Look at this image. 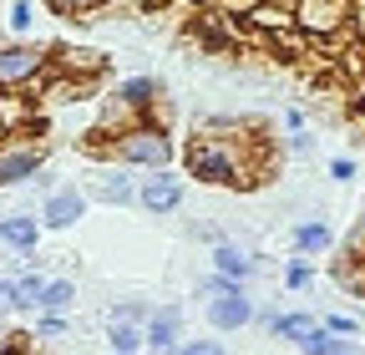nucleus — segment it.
Listing matches in <instances>:
<instances>
[{"label": "nucleus", "instance_id": "f257e3e1", "mask_svg": "<svg viewBox=\"0 0 365 355\" xmlns=\"http://www.w3.org/2000/svg\"><path fill=\"white\" fill-rule=\"evenodd\" d=\"M182 178H193L203 188H259L269 178V163L249 153L244 138H193L182 148Z\"/></svg>", "mask_w": 365, "mask_h": 355}, {"label": "nucleus", "instance_id": "f03ea898", "mask_svg": "<svg viewBox=\"0 0 365 355\" xmlns=\"http://www.w3.org/2000/svg\"><path fill=\"white\" fill-rule=\"evenodd\" d=\"M91 138H102V132H91ZM97 148H102L112 163L132 168V173H158V168H173V163H178L173 127H163V122H153V117H143V122L127 127V132H112V138H102Z\"/></svg>", "mask_w": 365, "mask_h": 355}, {"label": "nucleus", "instance_id": "7ed1b4c3", "mask_svg": "<svg viewBox=\"0 0 365 355\" xmlns=\"http://www.w3.org/2000/svg\"><path fill=\"white\" fill-rule=\"evenodd\" d=\"M289 6H294V31L314 46H335L350 36L355 0H289Z\"/></svg>", "mask_w": 365, "mask_h": 355}, {"label": "nucleus", "instance_id": "20e7f679", "mask_svg": "<svg viewBox=\"0 0 365 355\" xmlns=\"http://www.w3.org/2000/svg\"><path fill=\"white\" fill-rule=\"evenodd\" d=\"M51 71V46L36 41H0V92H36Z\"/></svg>", "mask_w": 365, "mask_h": 355}, {"label": "nucleus", "instance_id": "39448f33", "mask_svg": "<svg viewBox=\"0 0 365 355\" xmlns=\"http://www.w3.org/2000/svg\"><path fill=\"white\" fill-rule=\"evenodd\" d=\"M51 148L36 138H0V188H21L36 173H46Z\"/></svg>", "mask_w": 365, "mask_h": 355}, {"label": "nucleus", "instance_id": "423d86ee", "mask_svg": "<svg viewBox=\"0 0 365 355\" xmlns=\"http://www.w3.org/2000/svg\"><path fill=\"white\" fill-rule=\"evenodd\" d=\"M182 173L178 168H158V173H148L143 178V188H137V208L143 213H153V218H163V213H178L182 208Z\"/></svg>", "mask_w": 365, "mask_h": 355}, {"label": "nucleus", "instance_id": "0eeeda50", "mask_svg": "<svg viewBox=\"0 0 365 355\" xmlns=\"http://www.w3.org/2000/svg\"><path fill=\"white\" fill-rule=\"evenodd\" d=\"M208 325L218 330V335H234V330H244V325H254V294H249V284H234V289H223V294H213L208 304Z\"/></svg>", "mask_w": 365, "mask_h": 355}, {"label": "nucleus", "instance_id": "6e6552de", "mask_svg": "<svg viewBox=\"0 0 365 355\" xmlns=\"http://www.w3.org/2000/svg\"><path fill=\"white\" fill-rule=\"evenodd\" d=\"M208 264H213V274L234 279V284H249L254 274H264V254H254V249H244V244H234V239L213 244Z\"/></svg>", "mask_w": 365, "mask_h": 355}, {"label": "nucleus", "instance_id": "1a4fd4ad", "mask_svg": "<svg viewBox=\"0 0 365 355\" xmlns=\"http://www.w3.org/2000/svg\"><path fill=\"white\" fill-rule=\"evenodd\" d=\"M137 188H143V178H132V168L112 163V168H102L97 178H91V193L86 198H97L107 208H132L137 203Z\"/></svg>", "mask_w": 365, "mask_h": 355}, {"label": "nucleus", "instance_id": "9d476101", "mask_svg": "<svg viewBox=\"0 0 365 355\" xmlns=\"http://www.w3.org/2000/svg\"><path fill=\"white\" fill-rule=\"evenodd\" d=\"M81 213H86V193L81 188H56V193H46V203H41V229H51V234H66V229H76L81 224Z\"/></svg>", "mask_w": 365, "mask_h": 355}, {"label": "nucleus", "instance_id": "9b49d317", "mask_svg": "<svg viewBox=\"0 0 365 355\" xmlns=\"http://www.w3.org/2000/svg\"><path fill=\"white\" fill-rule=\"evenodd\" d=\"M36 122H41L36 92H0V138H26Z\"/></svg>", "mask_w": 365, "mask_h": 355}, {"label": "nucleus", "instance_id": "f8f14e48", "mask_svg": "<svg viewBox=\"0 0 365 355\" xmlns=\"http://www.w3.org/2000/svg\"><path fill=\"white\" fill-rule=\"evenodd\" d=\"M41 234H46V229H41V218H31V213H0V244H6L21 264H31Z\"/></svg>", "mask_w": 365, "mask_h": 355}, {"label": "nucleus", "instance_id": "ddd939ff", "mask_svg": "<svg viewBox=\"0 0 365 355\" xmlns=\"http://www.w3.org/2000/svg\"><path fill=\"white\" fill-rule=\"evenodd\" d=\"M143 330H148V350L153 355H173L182 345V309L178 304H158Z\"/></svg>", "mask_w": 365, "mask_h": 355}, {"label": "nucleus", "instance_id": "4468645a", "mask_svg": "<svg viewBox=\"0 0 365 355\" xmlns=\"http://www.w3.org/2000/svg\"><path fill=\"white\" fill-rule=\"evenodd\" d=\"M122 107H132L137 117H153V107L163 102V76H153V71H137V76H127V81H117V92H112Z\"/></svg>", "mask_w": 365, "mask_h": 355}, {"label": "nucleus", "instance_id": "2eb2a0df", "mask_svg": "<svg viewBox=\"0 0 365 355\" xmlns=\"http://www.w3.org/2000/svg\"><path fill=\"white\" fill-rule=\"evenodd\" d=\"M244 26H249L254 36H264V41H279V36L294 31V6H289V0H259Z\"/></svg>", "mask_w": 365, "mask_h": 355}, {"label": "nucleus", "instance_id": "dca6fc26", "mask_svg": "<svg viewBox=\"0 0 365 355\" xmlns=\"http://www.w3.org/2000/svg\"><path fill=\"white\" fill-rule=\"evenodd\" d=\"M51 71H66L76 81H97L107 71V51H91V46H56L51 51Z\"/></svg>", "mask_w": 365, "mask_h": 355}, {"label": "nucleus", "instance_id": "f3484780", "mask_svg": "<svg viewBox=\"0 0 365 355\" xmlns=\"http://www.w3.org/2000/svg\"><path fill=\"white\" fill-rule=\"evenodd\" d=\"M335 244V234H330V224H325V218H319V213H309V218H299V224H294V254H325Z\"/></svg>", "mask_w": 365, "mask_h": 355}, {"label": "nucleus", "instance_id": "a211bd4d", "mask_svg": "<svg viewBox=\"0 0 365 355\" xmlns=\"http://www.w3.org/2000/svg\"><path fill=\"white\" fill-rule=\"evenodd\" d=\"M41 289H46V274L26 264L21 274H11V309H31V315H36V304H41Z\"/></svg>", "mask_w": 365, "mask_h": 355}, {"label": "nucleus", "instance_id": "6ab92c4d", "mask_svg": "<svg viewBox=\"0 0 365 355\" xmlns=\"http://www.w3.org/2000/svg\"><path fill=\"white\" fill-rule=\"evenodd\" d=\"M71 304H76V279H46L36 315H71Z\"/></svg>", "mask_w": 365, "mask_h": 355}, {"label": "nucleus", "instance_id": "aec40b11", "mask_svg": "<svg viewBox=\"0 0 365 355\" xmlns=\"http://www.w3.org/2000/svg\"><path fill=\"white\" fill-rule=\"evenodd\" d=\"M107 345H112V355H137V350H148V330L127 325V320H107Z\"/></svg>", "mask_w": 365, "mask_h": 355}, {"label": "nucleus", "instance_id": "412c9836", "mask_svg": "<svg viewBox=\"0 0 365 355\" xmlns=\"http://www.w3.org/2000/svg\"><path fill=\"white\" fill-rule=\"evenodd\" d=\"M309 330H319V320L309 315V309H289V315H274V325H269V335H274V340H294V345H299Z\"/></svg>", "mask_w": 365, "mask_h": 355}, {"label": "nucleus", "instance_id": "4be33fe9", "mask_svg": "<svg viewBox=\"0 0 365 355\" xmlns=\"http://www.w3.org/2000/svg\"><path fill=\"white\" fill-rule=\"evenodd\" d=\"M41 6L51 16H61V21H97L107 0H41Z\"/></svg>", "mask_w": 365, "mask_h": 355}, {"label": "nucleus", "instance_id": "5701e85b", "mask_svg": "<svg viewBox=\"0 0 365 355\" xmlns=\"http://www.w3.org/2000/svg\"><path fill=\"white\" fill-rule=\"evenodd\" d=\"M345 345H350L345 335H335V330H325V325H319V330H309V335H304L294 350H299V355H340Z\"/></svg>", "mask_w": 365, "mask_h": 355}, {"label": "nucleus", "instance_id": "b1692460", "mask_svg": "<svg viewBox=\"0 0 365 355\" xmlns=\"http://www.w3.org/2000/svg\"><path fill=\"white\" fill-rule=\"evenodd\" d=\"M31 26H36V6H31V0H11V6H6L11 41H31Z\"/></svg>", "mask_w": 365, "mask_h": 355}, {"label": "nucleus", "instance_id": "393cba45", "mask_svg": "<svg viewBox=\"0 0 365 355\" xmlns=\"http://www.w3.org/2000/svg\"><path fill=\"white\" fill-rule=\"evenodd\" d=\"M153 299H117L112 309H107V320H127V325H148V315H153Z\"/></svg>", "mask_w": 365, "mask_h": 355}, {"label": "nucleus", "instance_id": "a878e982", "mask_svg": "<svg viewBox=\"0 0 365 355\" xmlns=\"http://www.w3.org/2000/svg\"><path fill=\"white\" fill-rule=\"evenodd\" d=\"M254 6H259V0H198V11H213L223 21H249Z\"/></svg>", "mask_w": 365, "mask_h": 355}, {"label": "nucleus", "instance_id": "bb28decb", "mask_svg": "<svg viewBox=\"0 0 365 355\" xmlns=\"http://www.w3.org/2000/svg\"><path fill=\"white\" fill-rule=\"evenodd\" d=\"M309 284H314V259L294 254V259L284 264V289H309Z\"/></svg>", "mask_w": 365, "mask_h": 355}, {"label": "nucleus", "instance_id": "cd10ccee", "mask_svg": "<svg viewBox=\"0 0 365 355\" xmlns=\"http://www.w3.org/2000/svg\"><path fill=\"white\" fill-rule=\"evenodd\" d=\"M71 335V315H36V340H61Z\"/></svg>", "mask_w": 365, "mask_h": 355}, {"label": "nucleus", "instance_id": "c85d7f7f", "mask_svg": "<svg viewBox=\"0 0 365 355\" xmlns=\"http://www.w3.org/2000/svg\"><path fill=\"white\" fill-rule=\"evenodd\" d=\"M173 355H228V350H223L218 340H182Z\"/></svg>", "mask_w": 365, "mask_h": 355}, {"label": "nucleus", "instance_id": "c756f323", "mask_svg": "<svg viewBox=\"0 0 365 355\" xmlns=\"http://www.w3.org/2000/svg\"><path fill=\"white\" fill-rule=\"evenodd\" d=\"M319 325L335 330V335H345V340H350V335H360V320H355V315H325Z\"/></svg>", "mask_w": 365, "mask_h": 355}, {"label": "nucleus", "instance_id": "7c9ffc66", "mask_svg": "<svg viewBox=\"0 0 365 355\" xmlns=\"http://www.w3.org/2000/svg\"><path fill=\"white\" fill-rule=\"evenodd\" d=\"M188 234H193V239H203V244H208V249H213V244H223V239H228V234H223V229H218V224H203V218H198V224H188Z\"/></svg>", "mask_w": 365, "mask_h": 355}, {"label": "nucleus", "instance_id": "2f4dec72", "mask_svg": "<svg viewBox=\"0 0 365 355\" xmlns=\"http://www.w3.org/2000/svg\"><path fill=\"white\" fill-rule=\"evenodd\" d=\"M223 289H234V279H223V274H213V269H208V279L198 284V294H203V304H208L213 294H223Z\"/></svg>", "mask_w": 365, "mask_h": 355}, {"label": "nucleus", "instance_id": "473e14b6", "mask_svg": "<svg viewBox=\"0 0 365 355\" xmlns=\"http://www.w3.org/2000/svg\"><path fill=\"white\" fill-rule=\"evenodd\" d=\"M350 259H365V208H360L355 229H350Z\"/></svg>", "mask_w": 365, "mask_h": 355}, {"label": "nucleus", "instance_id": "72a5a7b5", "mask_svg": "<svg viewBox=\"0 0 365 355\" xmlns=\"http://www.w3.org/2000/svg\"><path fill=\"white\" fill-rule=\"evenodd\" d=\"M289 153L294 158H314V138L309 132H289Z\"/></svg>", "mask_w": 365, "mask_h": 355}, {"label": "nucleus", "instance_id": "f704fd0d", "mask_svg": "<svg viewBox=\"0 0 365 355\" xmlns=\"http://www.w3.org/2000/svg\"><path fill=\"white\" fill-rule=\"evenodd\" d=\"M330 178H335V183H350V178H355V158H330Z\"/></svg>", "mask_w": 365, "mask_h": 355}, {"label": "nucleus", "instance_id": "c9c22d12", "mask_svg": "<svg viewBox=\"0 0 365 355\" xmlns=\"http://www.w3.org/2000/svg\"><path fill=\"white\" fill-rule=\"evenodd\" d=\"M350 36L365 46V0H355V11H350Z\"/></svg>", "mask_w": 365, "mask_h": 355}, {"label": "nucleus", "instance_id": "e433bc0d", "mask_svg": "<svg viewBox=\"0 0 365 355\" xmlns=\"http://www.w3.org/2000/svg\"><path fill=\"white\" fill-rule=\"evenodd\" d=\"M284 127H289V132H304V112H299V107H284Z\"/></svg>", "mask_w": 365, "mask_h": 355}, {"label": "nucleus", "instance_id": "4c0bfd02", "mask_svg": "<svg viewBox=\"0 0 365 355\" xmlns=\"http://www.w3.org/2000/svg\"><path fill=\"white\" fill-rule=\"evenodd\" d=\"M355 112H365V76H360V86H355Z\"/></svg>", "mask_w": 365, "mask_h": 355}, {"label": "nucleus", "instance_id": "58836bf2", "mask_svg": "<svg viewBox=\"0 0 365 355\" xmlns=\"http://www.w3.org/2000/svg\"><path fill=\"white\" fill-rule=\"evenodd\" d=\"M340 355H355V345H345V350H340Z\"/></svg>", "mask_w": 365, "mask_h": 355}, {"label": "nucleus", "instance_id": "ea45409f", "mask_svg": "<svg viewBox=\"0 0 365 355\" xmlns=\"http://www.w3.org/2000/svg\"><path fill=\"white\" fill-rule=\"evenodd\" d=\"M137 355H148V350H137Z\"/></svg>", "mask_w": 365, "mask_h": 355}]
</instances>
